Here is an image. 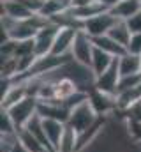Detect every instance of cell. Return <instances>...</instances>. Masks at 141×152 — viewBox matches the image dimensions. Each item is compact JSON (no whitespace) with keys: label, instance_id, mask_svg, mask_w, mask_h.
Masks as SVG:
<instances>
[{"label":"cell","instance_id":"obj_1","mask_svg":"<svg viewBox=\"0 0 141 152\" xmlns=\"http://www.w3.org/2000/svg\"><path fill=\"white\" fill-rule=\"evenodd\" d=\"M101 115L95 112V108L92 106V103L88 99H85L83 103H79L78 106L70 108L69 112V118H67V126L72 127L78 134L86 131L88 127H92Z\"/></svg>","mask_w":141,"mask_h":152},{"label":"cell","instance_id":"obj_2","mask_svg":"<svg viewBox=\"0 0 141 152\" xmlns=\"http://www.w3.org/2000/svg\"><path fill=\"white\" fill-rule=\"evenodd\" d=\"M37 104H39V99L34 97V96H28L27 99L20 101L18 104L11 106L7 110L9 115H11V118H12V122H14V126H16V131L25 127L37 115Z\"/></svg>","mask_w":141,"mask_h":152},{"label":"cell","instance_id":"obj_3","mask_svg":"<svg viewBox=\"0 0 141 152\" xmlns=\"http://www.w3.org/2000/svg\"><path fill=\"white\" fill-rule=\"evenodd\" d=\"M118 21L116 16L111 14V11H106V12H101L90 20H86L83 23V32H86L90 37H101V36H108L109 30L115 27V23Z\"/></svg>","mask_w":141,"mask_h":152},{"label":"cell","instance_id":"obj_4","mask_svg":"<svg viewBox=\"0 0 141 152\" xmlns=\"http://www.w3.org/2000/svg\"><path fill=\"white\" fill-rule=\"evenodd\" d=\"M94 48H95V46H94L92 37H90L86 32L79 30L78 36H76V39H74L70 55H72V58H74L76 62H79V64L90 67V66H92V57H94Z\"/></svg>","mask_w":141,"mask_h":152},{"label":"cell","instance_id":"obj_5","mask_svg":"<svg viewBox=\"0 0 141 152\" xmlns=\"http://www.w3.org/2000/svg\"><path fill=\"white\" fill-rule=\"evenodd\" d=\"M60 30V25H57L55 21H51L49 25H46L44 28H41L34 37V53L37 57H46L51 53L55 37Z\"/></svg>","mask_w":141,"mask_h":152},{"label":"cell","instance_id":"obj_6","mask_svg":"<svg viewBox=\"0 0 141 152\" xmlns=\"http://www.w3.org/2000/svg\"><path fill=\"white\" fill-rule=\"evenodd\" d=\"M120 69H118V58H115V62L111 64V67L102 73L101 76L95 78V83H94V88L106 92V94H111V96H116V90H118V83H120Z\"/></svg>","mask_w":141,"mask_h":152},{"label":"cell","instance_id":"obj_7","mask_svg":"<svg viewBox=\"0 0 141 152\" xmlns=\"http://www.w3.org/2000/svg\"><path fill=\"white\" fill-rule=\"evenodd\" d=\"M88 101L92 103V106L95 108V112L101 115V117H108V115H111L113 112L118 110L116 96L101 92V90H97V88H92V90L88 92Z\"/></svg>","mask_w":141,"mask_h":152},{"label":"cell","instance_id":"obj_8","mask_svg":"<svg viewBox=\"0 0 141 152\" xmlns=\"http://www.w3.org/2000/svg\"><path fill=\"white\" fill-rule=\"evenodd\" d=\"M78 32H79V28H76V27H60V30H58V34L55 37V42H53V48H51V53L49 55H57V57L69 55Z\"/></svg>","mask_w":141,"mask_h":152},{"label":"cell","instance_id":"obj_9","mask_svg":"<svg viewBox=\"0 0 141 152\" xmlns=\"http://www.w3.org/2000/svg\"><path fill=\"white\" fill-rule=\"evenodd\" d=\"M28 97V87L25 80H12L11 87L7 88V92L2 96V108L9 110L11 106L18 104L20 101Z\"/></svg>","mask_w":141,"mask_h":152},{"label":"cell","instance_id":"obj_10","mask_svg":"<svg viewBox=\"0 0 141 152\" xmlns=\"http://www.w3.org/2000/svg\"><path fill=\"white\" fill-rule=\"evenodd\" d=\"M42 118V117H41ZM65 122H60V120H55V118H42V127H44V133L53 147V151H58V145H60V140H62V134L65 131Z\"/></svg>","mask_w":141,"mask_h":152},{"label":"cell","instance_id":"obj_11","mask_svg":"<svg viewBox=\"0 0 141 152\" xmlns=\"http://www.w3.org/2000/svg\"><path fill=\"white\" fill-rule=\"evenodd\" d=\"M109 11L118 20L127 21L132 16H136L138 12H141V2L140 0H118V4L113 9H109Z\"/></svg>","mask_w":141,"mask_h":152},{"label":"cell","instance_id":"obj_12","mask_svg":"<svg viewBox=\"0 0 141 152\" xmlns=\"http://www.w3.org/2000/svg\"><path fill=\"white\" fill-rule=\"evenodd\" d=\"M2 16H9L12 20H27L32 16V12L18 0H2Z\"/></svg>","mask_w":141,"mask_h":152},{"label":"cell","instance_id":"obj_13","mask_svg":"<svg viewBox=\"0 0 141 152\" xmlns=\"http://www.w3.org/2000/svg\"><path fill=\"white\" fill-rule=\"evenodd\" d=\"M113 62H115V57H113V55L106 53V51L99 50V48H94V57H92V66H90V69H92V73H94L95 78L101 76L102 73H106V71L111 67Z\"/></svg>","mask_w":141,"mask_h":152},{"label":"cell","instance_id":"obj_14","mask_svg":"<svg viewBox=\"0 0 141 152\" xmlns=\"http://www.w3.org/2000/svg\"><path fill=\"white\" fill-rule=\"evenodd\" d=\"M92 41H94V46H95V48H99V50H102L106 53L113 55L115 58H120V57H124V55L127 53V48H124L122 44H118L115 39H111L109 36L94 37Z\"/></svg>","mask_w":141,"mask_h":152},{"label":"cell","instance_id":"obj_15","mask_svg":"<svg viewBox=\"0 0 141 152\" xmlns=\"http://www.w3.org/2000/svg\"><path fill=\"white\" fill-rule=\"evenodd\" d=\"M118 69H120V76H131L141 73V58L140 55L134 53H125L124 57L118 58Z\"/></svg>","mask_w":141,"mask_h":152},{"label":"cell","instance_id":"obj_16","mask_svg":"<svg viewBox=\"0 0 141 152\" xmlns=\"http://www.w3.org/2000/svg\"><path fill=\"white\" fill-rule=\"evenodd\" d=\"M16 134H18V140L21 142V145H23L28 152H48V151H46V147H44V145L35 138L34 134L27 129V127L18 129V131H16Z\"/></svg>","mask_w":141,"mask_h":152},{"label":"cell","instance_id":"obj_17","mask_svg":"<svg viewBox=\"0 0 141 152\" xmlns=\"http://www.w3.org/2000/svg\"><path fill=\"white\" fill-rule=\"evenodd\" d=\"M111 39H115L118 44H122L124 48H127L129 46V42H131V37H132V34H131V30H129V27H127V23L125 21H122V20H118L116 23H115V27L109 30V34H108Z\"/></svg>","mask_w":141,"mask_h":152},{"label":"cell","instance_id":"obj_18","mask_svg":"<svg viewBox=\"0 0 141 152\" xmlns=\"http://www.w3.org/2000/svg\"><path fill=\"white\" fill-rule=\"evenodd\" d=\"M138 87H141V73H138V75H131V76H122V78H120V83H118L116 96L122 94V92L138 88Z\"/></svg>","mask_w":141,"mask_h":152},{"label":"cell","instance_id":"obj_19","mask_svg":"<svg viewBox=\"0 0 141 152\" xmlns=\"http://www.w3.org/2000/svg\"><path fill=\"white\" fill-rule=\"evenodd\" d=\"M0 133L2 134H12V133H16V126H14L11 115L4 108L0 110Z\"/></svg>","mask_w":141,"mask_h":152},{"label":"cell","instance_id":"obj_20","mask_svg":"<svg viewBox=\"0 0 141 152\" xmlns=\"http://www.w3.org/2000/svg\"><path fill=\"white\" fill-rule=\"evenodd\" d=\"M125 129H127L129 136L134 140V143H141V120L125 118Z\"/></svg>","mask_w":141,"mask_h":152},{"label":"cell","instance_id":"obj_21","mask_svg":"<svg viewBox=\"0 0 141 152\" xmlns=\"http://www.w3.org/2000/svg\"><path fill=\"white\" fill-rule=\"evenodd\" d=\"M18 2H21L32 14H39L44 7V0H18Z\"/></svg>","mask_w":141,"mask_h":152},{"label":"cell","instance_id":"obj_22","mask_svg":"<svg viewBox=\"0 0 141 152\" xmlns=\"http://www.w3.org/2000/svg\"><path fill=\"white\" fill-rule=\"evenodd\" d=\"M127 51L134 53V55H141V34H132L131 42L127 46Z\"/></svg>","mask_w":141,"mask_h":152},{"label":"cell","instance_id":"obj_23","mask_svg":"<svg viewBox=\"0 0 141 152\" xmlns=\"http://www.w3.org/2000/svg\"><path fill=\"white\" fill-rule=\"evenodd\" d=\"M125 23H127L131 34H141V12H138L136 16H132L131 20H127Z\"/></svg>","mask_w":141,"mask_h":152},{"label":"cell","instance_id":"obj_24","mask_svg":"<svg viewBox=\"0 0 141 152\" xmlns=\"http://www.w3.org/2000/svg\"><path fill=\"white\" fill-rule=\"evenodd\" d=\"M95 2H99V4H102L106 9H113L116 4H118V0H95Z\"/></svg>","mask_w":141,"mask_h":152},{"label":"cell","instance_id":"obj_25","mask_svg":"<svg viewBox=\"0 0 141 152\" xmlns=\"http://www.w3.org/2000/svg\"><path fill=\"white\" fill-rule=\"evenodd\" d=\"M94 0H70V4H72V7H83V5H88V4H92Z\"/></svg>","mask_w":141,"mask_h":152},{"label":"cell","instance_id":"obj_26","mask_svg":"<svg viewBox=\"0 0 141 152\" xmlns=\"http://www.w3.org/2000/svg\"><path fill=\"white\" fill-rule=\"evenodd\" d=\"M140 58H141V55H140Z\"/></svg>","mask_w":141,"mask_h":152},{"label":"cell","instance_id":"obj_27","mask_svg":"<svg viewBox=\"0 0 141 152\" xmlns=\"http://www.w3.org/2000/svg\"><path fill=\"white\" fill-rule=\"evenodd\" d=\"M140 2H141V0H140Z\"/></svg>","mask_w":141,"mask_h":152}]
</instances>
